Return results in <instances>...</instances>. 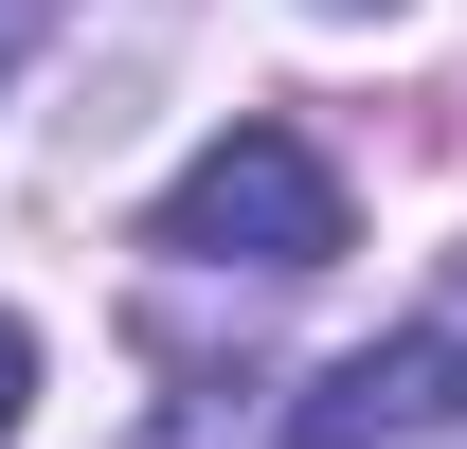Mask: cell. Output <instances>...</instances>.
I'll use <instances>...</instances> for the list:
<instances>
[{
  "instance_id": "cell-1",
  "label": "cell",
  "mask_w": 467,
  "mask_h": 449,
  "mask_svg": "<svg viewBox=\"0 0 467 449\" xmlns=\"http://www.w3.org/2000/svg\"><path fill=\"white\" fill-rule=\"evenodd\" d=\"M144 252H162V270L306 287V270H342V252H359V216H342V162H324L306 126H216V144L144 198Z\"/></svg>"
},
{
  "instance_id": "cell-2",
  "label": "cell",
  "mask_w": 467,
  "mask_h": 449,
  "mask_svg": "<svg viewBox=\"0 0 467 449\" xmlns=\"http://www.w3.org/2000/svg\"><path fill=\"white\" fill-rule=\"evenodd\" d=\"M467 432V306H413L288 395V449H450Z\"/></svg>"
},
{
  "instance_id": "cell-3",
  "label": "cell",
  "mask_w": 467,
  "mask_h": 449,
  "mask_svg": "<svg viewBox=\"0 0 467 449\" xmlns=\"http://www.w3.org/2000/svg\"><path fill=\"white\" fill-rule=\"evenodd\" d=\"M126 449H288V395H252V378H198V395H162Z\"/></svg>"
},
{
  "instance_id": "cell-4",
  "label": "cell",
  "mask_w": 467,
  "mask_h": 449,
  "mask_svg": "<svg viewBox=\"0 0 467 449\" xmlns=\"http://www.w3.org/2000/svg\"><path fill=\"white\" fill-rule=\"evenodd\" d=\"M18 413H36V324L0 306V449H18Z\"/></svg>"
},
{
  "instance_id": "cell-5",
  "label": "cell",
  "mask_w": 467,
  "mask_h": 449,
  "mask_svg": "<svg viewBox=\"0 0 467 449\" xmlns=\"http://www.w3.org/2000/svg\"><path fill=\"white\" fill-rule=\"evenodd\" d=\"M55 18H72V0H0V72L36 55V37H55Z\"/></svg>"
},
{
  "instance_id": "cell-6",
  "label": "cell",
  "mask_w": 467,
  "mask_h": 449,
  "mask_svg": "<svg viewBox=\"0 0 467 449\" xmlns=\"http://www.w3.org/2000/svg\"><path fill=\"white\" fill-rule=\"evenodd\" d=\"M324 18H396V0H324Z\"/></svg>"
}]
</instances>
